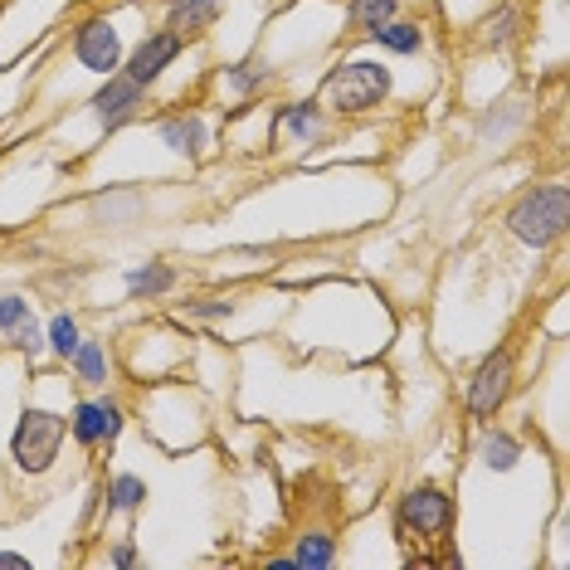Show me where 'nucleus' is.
Returning <instances> with one entry per match:
<instances>
[{"label":"nucleus","instance_id":"f257e3e1","mask_svg":"<svg viewBox=\"0 0 570 570\" xmlns=\"http://www.w3.org/2000/svg\"><path fill=\"white\" fill-rule=\"evenodd\" d=\"M566 225H570V190L561 180H547V186L527 190L508 210L512 239H522L527 249H551V244L566 235Z\"/></svg>","mask_w":570,"mask_h":570},{"label":"nucleus","instance_id":"f03ea898","mask_svg":"<svg viewBox=\"0 0 570 570\" xmlns=\"http://www.w3.org/2000/svg\"><path fill=\"white\" fill-rule=\"evenodd\" d=\"M385 98H391V69L375 63V59H352V63H342V69H332L327 79H322V108L327 112L356 118V112L381 108Z\"/></svg>","mask_w":570,"mask_h":570},{"label":"nucleus","instance_id":"7ed1b4c3","mask_svg":"<svg viewBox=\"0 0 570 570\" xmlns=\"http://www.w3.org/2000/svg\"><path fill=\"white\" fill-rule=\"evenodd\" d=\"M63 434H69V420L49 410H24L16 434H10V459L24 473H49L63 449Z\"/></svg>","mask_w":570,"mask_h":570},{"label":"nucleus","instance_id":"20e7f679","mask_svg":"<svg viewBox=\"0 0 570 570\" xmlns=\"http://www.w3.org/2000/svg\"><path fill=\"white\" fill-rule=\"evenodd\" d=\"M512 391H517V352L512 346H498V352H488L478 361L463 405H469L473 420H498V410L512 400Z\"/></svg>","mask_w":570,"mask_h":570},{"label":"nucleus","instance_id":"39448f33","mask_svg":"<svg viewBox=\"0 0 570 570\" xmlns=\"http://www.w3.org/2000/svg\"><path fill=\"white\" fill-rule=\"evenodd\" d=\"M395 522L400 531H420V537H444V531L453 527V498L444 488H410L405 498H400L395 508Z\"/></svg>","mask_w":570,"mask_h":570},{"label":"nucleus","instance_id":"423d86ee","mask_svg":"<svg viewBox=\"0 0 570 570\" xmlns=\"http://www.w3.org/2000/svg\"><path fill=\"white\" fill-rule=\"evenodd\" d=\"M73 59L83 63L88 73H98V79H108V73L122 69V35L112 30V20H83L79 30H73Z\"/></svg>","mask_w":570,"mask_h":570},{"label":"nucleus","instance_id":"0eeeda50","mask_svg":"<svg viewBox=\"0 0 570 570\" xmlns=\"http://www.w3.org/2000/svg\"><path fill=\"white\" fill-rule=\"evenodd\" d=\"M122 405L118 400H108V395H98V400H79L69 414V434L79 439L83 449H98V444H112V439L122 434Z\"/></svg>","mask_w":570,"mask_h":570},{"label":"nucleus","instance_id":"6e6552de","mask_svg":"<svg viewBox=\"0 0 570 570\" xmlns=\"http://www.w3.org/2000/svg\"><path fill=\"white\" fill-rule=\"evenodd\" d=\"M141 108H147V88H141L137 79H127L122 69L108 73V83L94 94V118L108 127V132L112 127H122V122H132Z\"/></svg>","mask_w":570,"mask_h":570},{"label":"nucleus","instance_id":"1a4fd4ad","mask_svg":"<svg viewBox=\"0 0 570 570\" xmlns=\"http://www.w3.org/2000/svg\"><path fill=\"white\" fill-rule=\"evenodd\" d=\"M180 49H186V40H180V35L157 30V35H147V40L132 49V59H127V69H122V73H127V79H137L141 88H151V83H157L161 73L176 63Z\"/></svg>","mask_w":570,"mask_h":570},{"label":"nucleus","instance_id":"9d476101","mask_svg":"<svg viewBox=\"0 0 570 570\" xmlns=\"http://www.w3.org/2000/svg\"><path fill=\"white\" fill-rule=\"evenodd\" d=\"M0 336H6L10 346H20L24 356L45 352V327L35 322L30 297H0Z\"/></svg>","mask_w":570,"mask_h":570},{"label":"nucleus","instance_id":"9b49d317","mask_svg":"<svg viewBox=\"0 0 570 570\" xmlns=\"http://www.w3.org/2000/svg\"><path fill=\"white\" fill-rule=\"evenodd\" d=\"M274 137H293L297 147H313V141L327 137V112L317 108V102H283L278 108V127Z\"/></svg>","mask_w":570,"mask_h":570},{"label":"nucleus","instance_id":"f8f14e48","mask_svg":"<svg viewBox=\"0 0 570 570\" xmlns=\"http://www.w3.org/2000/svg\"><path fill=\"white\" fill-rule=\"evenodd\" d=\"M161 141L176 151V157H190V161H200L205 157V147H210V127H205V118H166L161 122Z\"/></svg>","mask_w":570,"mask_h":570},{"label":"nucleus","instance_id":"ddd939ff","mask_svg":"<svg viewBox=\"0 0 570 570\" xmlns=\"http://www.w3.org/2000/svg\"><path fill=\"white\" fill-rule=\"evenodd\" d=\"M219 16V0H171V16H166V30L180 35V40H196L205 35Z\"/></svg>","mask_w":570,"mask_h":570},{"label":"nucleus","instance_id":"4468645a","mask_svg":"<svg viewBox=\"0 0 570 570\" xmlns=\"http://www.w3.org/2000/svg\"><path fill=\"white\" fill-rule=\"evenodd\" d=\"M478 459H483L492 473H512L517 459H522V439L508 434V430H488L483 444H478Z\"/></svg>","mask_w":570,"mask_h":570},{"label":"nucleus","instance_id":"2eb2a0df","mask_svg":"<svg viewBox=\"0 0 570 570\" xmlns=\"http://www.w3.org/2000/svg\"><path fill=\"white\" fill-rule=\"evenodd\" d=\"M371 40L381 49H391V55H420V49H424V30L414 20H385Z\"/></svg>","mask_w":570,"mask_h":570},{"label":"nucleus","instance_id":"dca6fc26","mask_svg":"<svg viewBox=\"0 0 570 570\" xmlns=\"http://www.w3.org/2000/svg\"><path fill=\"white\" fill-rule=\"evenodd\" d=\"M79 342H83L79 317H73V313H55V317H49V327H45V352H55L59 361H69L73 352H79Z\"/></svg>","mask_w":570,"mask_h":570},{"label":"nucleus","instance_id":"f3484780","mask_svg":"<svg viewBox=\"0 0 570 570\" xmlns=\"http://www.w3.org/2000/svg\"><path fill=\"white\" fill-rule=\"evenodd\" d=\"M293 561H297V570H327V566H336V537H327V531H307V537H297Z\"/></svg>","mask_w":570,"mask_h":570},{"label":"nucleus","instance_id":"a211bd4d","mask_svg":"<svg viewBox=\"0 0 570 570\" xmlns=\"http://www.w3.org/2000/svg\"><path fill=\"white\" fill-rule=\"evenodd\" d=\"M395 16H400V0H352V6H346V20H352L356 35H375Z\"/></svg>","mask_w":570,"mask_h":570},{"label":"nucleus","instance_id":"6ab92c4d","mask_svg":"<svg viewBox=\"0 0 570 570\" xmlns=\"http://www.w3.org/2000/svg\"><path fill=\"white\" fill-rule=\"evenodd\" d=\"M69 366H73V375H79L83 385H108V346L102 342H79V352L69 356Z\"/></svg>","mask_w":570,"mask_h":570},{"label":"nucleus","instance_id":"aec40b11","mask_svg":"<svg viewBox=\"0 0 570 570\" xmlns=\"http://www.w3.org/2000/svg\"><path fill=\"white\" fill-rule=\"evenodd\" d=\"M171 283H176V274L166 264H141L127 274V297H132V303H141V297H161Z\"/></svg>","mask_w":570,"mask_h":570},{"label":"nucleus","instance_id":"412c9836","mask_svg":"<svg viewBox=\"0 0 570 570\" xmlns=\"http://www.w3.org/2000/svg\"><path fill=\"white\" fill-rule=\"evenodd\" d=\"M141 502H147V483H141V478L118 473V478L108 483V508H112V512H137Z\"/></svg>","mask_w":570,"mask_h":570},{"label":"nucleus","instance_id":"4be33fe9","mask_svg":"<svg viewBox=\"0 0 570 570\" xmlns=\"http://www.w3.org/2000/svg\"><path fill=\"white\" fill-rule=\"evenodd\" d=\"M512 35H517V6H502L498 16L483 24V35H478V40L492 49V45H512Z\"/></svg>","mask_w":570,"mask_h":570},{"label":"nucleus","instance_id":"5701e85b","mask_svg":"<svg viewBox=\"0 0 570 570\" xmlns=\"http://www.w3.org/2000/svg\"><path fill=\"white\" fill-rule=\"evenodd\" d=\"M229 79V88H235V94H254L258 83H268V63L264 59H249V63H235V69L225 73Z\"/></svg>","mask_w":570,"mask_h":570},{"label":"nucleus","instance_id":"b1692460","mask_svg":"<svg viewBox=\"0 0 570 570\" xmlns=\"http://www.w3.org/2000/svg\"><path fill=\"white\" fill-rule=\"evenodd\" d=\"M137 205H141L137 196H112V200L102 196V200H98V215L108 219V225H118V219H132V215H137Z\"/></svg>","mask_w":570,"mask_h":570},{"label":"nucleus","instance_id":"393cba45","mask_svg":"<svg viewBox=\"0 0 570 570\" xmlns=\"http://www.w3.org/2000/svg\"><path fill=\"white\" fill-rule=\"evenodd\" d=\"M190 317H229L235 313V303H225V297H210V303H196V307H186Z\"/></svg>","mask_w":570,"mask_h":570},{"label":"nucleus","instance_id":"a878e982","mask_svg":"<svg viewBox=\"0 0 570 570\" xmlns=\"http://www.w3.org/2000/svg\"><path fill=\"white\" fill-rule=\"evenodd\" d=\"M108 561H112V566H137V551L122 541V547H112V551H108Z\"/></svg>","mask_w":570,"mask_h":570},{"label":"nucleus","instance_id":"bb28decb","mask_svg":"<svg viewBox=\"0 0 570 570\" xmlns=\"http://www.w3.org/2000/svg\"><path fill=\"white\" fill-rule=\"evenodd\" d=\"M30 561H24V556H16V551H0V570H24Z\"/></svg>","mask_w":570,"mask_h":570},{"label":"nucleus","instance_id":"cd10ccee","mask_svg":"<svg viewBox=\"0 0 570 570\" xmlns=\"http://www.w3.org/2000/svg\"><path fill=\"white\" fill-rule=\"evenodd\" d=\"M268 570H297V561H293V556H274V561H268Z\"/></svg>","mask_w":570,"mask_h":570}]
</instances>
